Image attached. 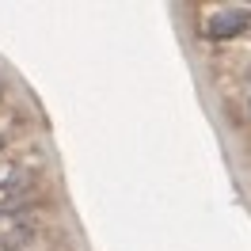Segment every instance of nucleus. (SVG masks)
I'll return each mask as SVG.
<instances>
[{"label": "nucleus", "mask_w": 251, "mask_h": 251, "mask_svg": "<svg viewBox=\"0 0 251 251\" xmlns=\"http://www.w3.org/2000/svg\"><path fill=\"white\" fill-rule=\"evenodd\" d=\"M248 27H251V12H248V8H225V12H217V16L205 23V38L225 42V38L244 34Z\"/></svg>", "instance_id": "1"}]
</instances>
